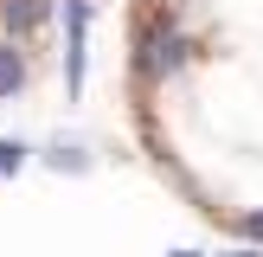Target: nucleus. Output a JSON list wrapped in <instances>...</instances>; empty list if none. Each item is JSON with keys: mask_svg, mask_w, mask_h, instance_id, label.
Instances as JSON below:
<instances>
[{"mask_svg": "<svg viewBox=\"0 0 263 257\" xmlns=\"http://www.w3.org/2000/svg\"><path fill=\"white\" fill-rule=\"evenodd\" d=\"M180 58H186V39H180L174 26H161V20H154L148 32H141V51H135V71H141V77H167V71L180 64Z\"/></svg>", "mask_w": 263, "mask_h": 257, "instance_id": "nucleus-1", "label": "nucleus"}, {"mask_svg": "<svg viewBox=\"0 0 263 257\" xmlns=\"http://www.w3.org/2000/svg\"><path fill=\"white\" fill-rule=\"evenodd\" d=\"M0 20H7L13 39H26L39 20H45V0H0Z\"/></svg>", "mask_w": 263, "mask_h": 257, "instance_id": "nucleus-2", "label": "nucleus"}, {"mask_svg": "<svg viewBox=\"0 0 263 257\" xmlns=\"http://www.w3.org/2000/svg\"><path fill=\"white\" fill-rule=\"evenodd\" d=\"M20 84H26V58L13 45H0V97H13Z\"/></svg>", "mask_w": 263, "mask_h": 257, "instance_id": "nucleus-3", "label": "nucleus"}, {"mask_svg": "<svg viewBox=\"0 0 263 257\" xmlns=\"http://www.w3.org/2000/svg\"><path fill=\"white\" fill-rule=\"evenodd\" d=\"M20 161H26V148H20V141H0V174H13Z\"/></svg>", "mask_w": 263, "mask_h": 257, "instance_id": "nucleus-4", "label": "nucleus"}, {"mask_svg": "<svg viewBox=\"0 0 263 257\" xmlns=\"http://www.w3.org/2000/svg\"><path fill=\"white\" fill-rule=\"evenodd\" d=\"M251 238H263V212H251Z\"/></svg>", "mask_w": 263, "mask_h": 257, "instance_id": "nucleus-5", "label": "nucleus"}, {"mask_svg": "<svg viewBox=\"0 0 263 257\" xmlns=\"http://www.w3.org/2000/svg\"><path fill=\"white\" fill-rule=\"evenodd\" d=\"M231 257H263V251H231Z\"/></svg>", "mask_w": 263, "mask_h": 257, "instance_id": "nucleus-6", "label": "nucleus"}, {"mask_svg": "<svg viewBox=\"0 0 263 257\" xmlns=\"http://www.w3.org/2000/svg\"><path fill=\"white\" fill-rule=\"evenodd\" d=\"M180 257H193V251H180Z\"/></svg>", "mask_w": 263, "mask_h": 257, "instance_id": "nucleus-7", "label": "nucleus"}]
</instances>
